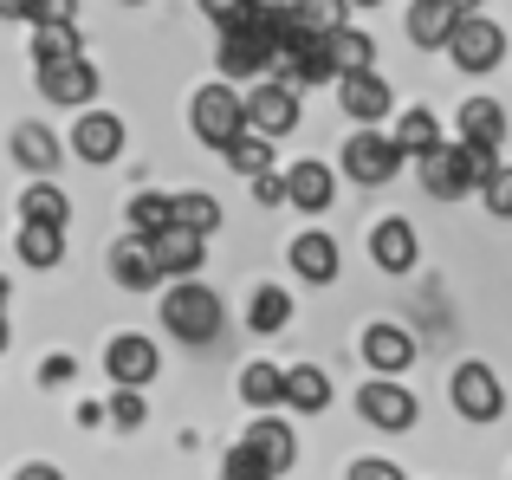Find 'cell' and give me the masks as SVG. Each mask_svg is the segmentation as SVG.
Here are the masks:
<instances>
[{
    "label": "cell",
    "instance_id": "83f0119b",
    "mask_svg": "<svg viewBox=\"0 0 512 480\" xmlns=\"http://www.w3.org/2000/svg\"><path fill=\"white\" fill-rule=\"evenodd\" d=\"M227 169H234V176H260V169H273V137H260V130H240V137L234 143H227Z\"/></svg>",
    "mask_w": 512,
    "mask_h": 480
},
{
    "label": "cell",
    "instance_id": "d590c367",
    "mask_svg": "<svg viewBox=\"0 0 512 480\" xmlns=\"http://www.w3.org/2000/svg\"><path fill=\"white\" fill-rule=\"evenodd\" d=\"M480 202H487L493 221H512V163H493L487 182H480Z\"/></svg>",
    "mask_w": 512,
    "mask_h": 480
},
{
    "label": "cell",
    "instance_id": "277c9868",
    "mask_svg": "<svg viewBox=\"0 0 512 480\" xmlns=\"http://www.w3.org/2000/svg\"><path fill=\"white\" fill-rule=\"evenodd\" d=\"M409 163V156L396 150V137H383L376 124H363V130H350V143H344V176L350 182H363V189H383L396 169Z\"/></svg>",
    "mask_w": 512,
    "mask_h": 480
},
{
    "label": "cell",
    "instance_id": "b9f144b4",
    "mask_svg": "<svg viewBox=\"0 0 512 480\" xmlns=\"http://www.w3.org/2000/svg\"><path fill=\"white\" fill-rule=\"evenodd\" d=\"M350 480H402V468H396V461H357Z\"/></svg>",
    "mask_w": 512,
    "mask_h": 480
},
{
    "label": "cell",
    "instance_id": "5b68a950",
    "mask_svg": "<svg viewBox=\"0 0 512 480\" xmlns=\"http://www.w3.org/2000/svg\"><path fill=\"white\" fill-rule=\"evenodd\" d=\"M441 52H448L461 72H493V65L506 59V33L474 7V13H461V20H454V33H448V46H441Z\"/></svg>",
    "mask_w": 512,
    "mask_h": 480
},
{
    "label": "cell",
    "instance_id": "44dd1931",
    "mask_svg": "<svg viewBox=\"0 0 512 480\" xmlns=\"http://www.w3.org/2000/svg\"><path fill=\"white\" fill-rule=\"evenodd\" d=\"M454 20H461V13H454L448 0H415L402 26H409V39L422 52H441V46H448V33H454Z\"/></svg>",
    "mask_w": 512,
    "mask_h": 480
},
{
    "label": "cell",
    "instance_id": "c3c4849f",
    "mask_svg": "<svg viewBox=\"0 0 512 480\" xmlns=\"http://www.w3.org/2000/svg\"><path fill=\"white\" fill-rule=\"evenodd\" d=\"M350 7H376V0H350Z\"/></svg>",
    "mask_w": 512,
    "mask_h": 480
},
{
    "label": "cell",
    "instance_id": "ee69618b",
    "mask_svg": "<svg viewBox=\"0 0 512 480\" xmlns=\"http://www.w3.org/2000/svg\"><path fill=\"white\" fill-rule=\"evenodd\" d=\"M39 377H46V383H65V377H72V357H46V370H39Z\"/></svg>",
    "mask_w": 512,
    "mask_h": 480
},
{
    "label": "cell",
    "instance_id": "8fae6325",
    "mask_svg": "<svg viewBox=\"0 0 512 480\" xmlns=\"http://www.w3.org/2000/svg\"><path fill=\"white\" fill-rule=\"evenodd\" d=\"M156 370H163V357H156V344L137 338V331H124V338L104 344V377H111V383H130V390H143Z\"/></svg>",
    "mask_w": 512,
    "mask_h": 480
},
{
    "label": "cell",
    "instance_id": "4316f807",
    "mask_svg": "<svg viewBox=\"0 0 512 480\" xmlns=\"http://www.w3.org/2000/svg\"><path fill=\"white\" fill-rule=\"evenodd\" d=\"M20 221H59L65 228V221H72V202H65V189L52 176H39L33 189L20 195Z\"/></svg>",
    "mask_w": 512,
    "mask_h": 480
},
{
    "label": "cell",
    "instance_id": "4fadbf2b",
    "mask_svg": "<svg viewBox=\"0 0 512 480\" xmlns=\"http://www.w3.org/2000/svg\"><path fill=\"white\" fill-rule=\"evenodd\" d=\"M111 279L124 292H150V286H163V266H156V253H150V240L143 234H124L111 247Z\"/></svg>",
    "mask_w": 512,
    "mask_h": 480
},
{
    "label": "cell",
    "instance_id": "e0dca14e",
    "mask_svg": "<svg viewBox=\"0 0 512 480\" xmlns=\"http://www.w3.org/2000/svg\"><path fill=\"white\" fill-rule=\"evenodd\" d=\"M331 195H338V176H331L318 156H312V163H292V169H286V202H292V208H305V215H325Z\"/></svg>",
    "mask_w": 512,
    "mask_h": 480
},
{
    "label": "cell",
    "instance_id": "7dc6e473",
    "mask_svg": "<svg viewBox=\"0 0 512 480\" xmlns=\"http://www.w3.org/2000/svg\"><path fill=\"white\" fill-rule=\"evenodd\" d=\"M0 312H7V279H0Z\"/></svg>",
    "mask_w": 512,
    "mask_h": 480
},
{
    "label": "cell",
    "instance_id": "74e56055",
    "mask_svg": "<svg viewBox=\"0 0 512 480\" xmlns=\"http://www.w3.org/2000/svg\"><path fill=\"white\" fill-rule=\"evenodd\" d=\"M111 422H117V429H143V390L117 383V396H111Z\"/></svg>",
    "mask_w": 512,
    "mask_h": 480
},
{
    "label": "cell",
    "instance_id": "60d3db41",
    "mask_svg": "<svg viewBox=\"0 0 512 480\" xmlns=\"http://www.w3.org/2000/svg\"><path fill=\"white\" fill-rule=\"evenodd\" d=\"M26 20H78V0H33Z\"/></svg>",
    "mask_w": 512,
    "mask_h": 480
},
{
    "label": "cell",
    "instance_id": "484cf974",
    "mask_svg": "<svg viewBox=\"0 0 512 480\" xmlns=\"http://www.w3.org/2000/svg\"><path fill=\"white\" fill-rule=\"evenodd\" d=\"M331 39V65H338V78L344 72H370V65H376V39L370 33H357V26H338V33H325Z\"/></svg>",
    "mask_w": 512,
    "mask_h": 480
},
{
    "label": "cell",
    "instance_id": "bcb514c9",
    "mask_svg": "<svg viewBox=\"0 0 512 480\" xmlns=\"http://www.w3.org/2000/svg\"><path fill=\"white\" fill-rule=\"evenodd\" d=\"M448 7H454V13H474V7H480V0H448Z\"/></svg>",
    "mask_w": 512,
    "mask_h": 480
},
{
    "label": "cell",
    "instance_id": "6da1fadb",
    "mask_svg": "<svg viewBox=\"0 0 512 480\" xmlns=\"http://www.w3.org/2000/svg\"><path fill=\"white\" fill-rule=\"evenodd\" d=\"M422 163V189L435 195V202H461V195H474L480 182H487V169L500 163V150H474V143H435L428 156H415Z\"/></svg>",
    "mask_w": 512,
    "mask_h": 480
},
{
    "label": "cell",
    "instance_id": "603a6c76",
    "mask_svg": "<svg viewBox=\"0 0 512 480\" xmlns=\"http://www.w3.org/2000/svg\"><path fill=\"white\" fill-rule=\"evenodd\" d=\"M26 266H59L65 260V228L59 221H20V240H13Z\"/></svg>",
    "mask_w": 512,
    "mask_h": 480
},
{
    "label": "cell",
    "instance_id": "8992f818",
    "mask_svg": "<svg viewBox=\"0 0 512 480\" xmlns=\"http://www.w3.org/2000/svg\"><path fill=\"white\" fill-rule=\"evenodd\" d=\"M247 130H260V137H292L299 130V85H286V78L266 72L260 85L247 91Z\"/></svg>",
    "mask_w": 512,
    "mask_h": 480
},
{
    "label": "cell",
    "instance_id": "836d02e7",
    "mask_svg": "<svg viewBox=\"0 0 512 480\" xmlns=\"http://www.w3.org/2000/svg\"><path fill=\"white\" fill-rule=\"evenodd\" d=\"M292 13H299L305 33H338L344 13H350V0H292Z\"/></svg>",
    "mask_w": 512,
    "mask_h": 480
},
{
    "label": "cell",
    "instance_id": "8d00e7d4",
    "mask_svg": "<svg viewBox=\"0 0 512 480\" xmlns=\"http://www.w3.org/2000/svg\"><path fill=\"white\" fill-rule=\"evenodd\" d=\"M221 480H279V474L266 468V461L253 455L247 442H234V448H227V455H221Z\"/></svg>",
    "mask_w": 512,
    "mask_h": 480
},
{
    "label": "cell",
    "instance_id": "f1b7e54d",
    "mask_svg": "<svg viewBox=\"0 0 512 480\" xmlns=\"http://www.w3.org/2000/svg\"><path fill=\"white\" fill-rule=\"evenodd\" d=\"M389 137H396V150H402V156H428V150L441 143V124H435L428 111H402Z\"/></svg>",
    "mask_w": 512,
    "mask_h": 480
},
{
    "label": "cell",
    "instance_id": "d6a6232c",
    "mask_svg": "<svg viewBox=\"0 0 512 480\" xmlns=\"http://www.w3.org/2000/svg\"><path fill=\"white\" fill-rule=\"evenodd\" d=\"M124 221H130V234H163L169 221H175V195H137V202L124 208Z\"/></svg>",
    "mask_w": 512,
    "mask_h": 480
},
{
    "label": "cell",
    "instance_id": "5bb4252c",
    "mask_svg": "<svg viewBox=\"0 0 512 480\" xmlns=\"http://www.w3.org/2000/svg\"><path fill=\"white\" fill-rule=\"evenodd\" d=\"M363 364H370L376 377H402V370L415 364V338L402 325H370L363 331Z\"/></svg>",
    "mask_w": 512,
    "mask_h": 480
},
{
    "label": "cell",
    "instance_id": "ba28073f",
    "mask_svg": "<svg viewBox=\"0 0 512 480\" xmlns=\"http://www.w3.org/2000/svg\"><path fill=\"white\" fill-rule=\"evenodd\" d=\"M357 416L370 422V429H383V435H402V429H415V396L402 390L396 377H370L357 390Z\"/></svg>",
    "mask_w": 512,
    "mask_h": 480
},
{
    "label": "cell",
    "instance_id": "3957f363",
    "mask_svg": "<svg viewBox=\"0 0 512 480\" xmlns=\"http://www.w3.org/2000/svg\"><path fill=\"white\" fill-rule=\"evenodd\" d=\"M188 117H195V137L208 143V150H227V143L247 130V98H240L234 85H201L195 104H188Z\"/></svg>",
    "mask_w": 512,
    "mask_h": 480
},
{
    "label": "cell",
    "instance_id": "cb8c5ba5",
    "mask_svg": "<svg viewBox=\"0 0 512 480\" xmlns=\"http://www.w3.org/2000/svg\"><path fill=\"white\" fill-rule=\"evenodd\" d=\"M13 163L33 169V176H52V169H59V137H52L46 124H20L13 130Z\"/></svg>",
    "mask_w": 512,
    "mask_h": 480
},
{
    "label": "cell",
    "instance_id": "9c48e42d",
    "mask_svg": "<svg viewBox=\"0 0 512 480\" xmlns=\"http://www.w3.org/2000/svg\"><path fill=\"white\" fill-rule=\"evenodd\" d=\"M454 409H461L467 422H500V409H506L500 377H493L487 364H461L454 370Z\"/></svg>",
    "mask_w": 512,
    "mask_h": 480
},
{
    "label": "cell",
    "instance_id": "ffe728a7",
    "mask_svg": "<svg viewBox=\"0 0 512 480\" xmlns=\"http://www.w3.org/2000/svg\"><path fill=\"white\" fill-rule=\"evenodd\" d=\"M292 273H305L312 279V286H331V279H338V240L331 234H299L292 240Z\"/></svg>",
    "mask_w": 512,
    "mask_h": 480
},
{
    "label": "cell",
    "instance_id": "f35d334b",
    "mask_svg": "<svg viewBox=\"0 0 512 480\" xmlns=\"http://www.w3.org/2000/svg\"><path fill=\"white\" fill-rule=\"evenodd\" d=\"M253 202H260V208H279V202H286V176L260 169V176H253Z\"/></svg>",
    "mask_w": 512,
    "mask_h": 480
},
{
    "label": "cell",
    "instance_id": "52a82bcc",
    "mask_svg": "<svg viewBox=\"0 0 512 480\" xmlns=\"http://www.w3.org/2000/svg\"><path fill=\"white\" fill-rule=\"evenodd\" d=\"M39 98L46 104H65V111H85L98 98V65L85 52H65V59H46L39 65Z\"/></svg>",
    "mask_w": 512,
    "mask_h": 480
},
{
    "label": "cell",
    "instance_id": "ab89813d",
    "mask_svg": "<svg viewBox=\"0 0 512 480\" xmlns=\"http://www.w3.org/2000/svg\"><path fill=\"white\" fill-rule=\"evenodd\" d=\"M247 7H253V0H201V13H208L214 26H234V20H240Z\"/></svg>",
    "mask_w": 512,
    "mask_h": 480
},
{
    "label": "cell",
    "instance_id": "7c38bea8",
    "mask_svg": "<svg viewBox=\"0 0 512 480\" xmlns=\"http://www.w3.org/2000/svg\"><path fill=\"white\" fill-rule=\"evenodd\" d=\"M338 104H344V117H357V124H376V117L396 111V91H389L376 72H344L338 78Z\"/></svg>",
    "mask_w": 512,
    "mask_h": 480
},
{
    "label": "cell",
    "instance_id": "ac0fdd59",
    "mask_svg": "<svg viewBox=\"0 0 512 480\" xmlns=\"http://www.w3.org/2000/svg\"><path fill=\"white\" fill-rule=\"evenodd\" d=\"M240 442H247V448H253V455H260L273 474H286L292 461H299V435H292L279 416H266V409H260V422H253V429L240 435Z\"/></svg>",
    "mask_w": 512,
    "mask_h": 480
},
{
    "label": "cell",
    "instance_id": "4dcf8cb0",
    "mask_svg": "<svg viewBox=\"0 0 512 480\" xmlns=\"http://www.w3.org/2000/svg\"><path fill=\"white\" fill-rule=\"evenodd\" d=\"M78 52V20H33V65Z\"/></svg>",
    "mask_w": 512,
    "mask_h": 480
},
{
    "label": "cell",
    "instance_id": "d4e9b609",
    "mask_svg": "<svg viewBox=\"0 0 512 480\" xmlns=\"http://www.w3.org/2000/svg\"><path fill=\"white\" fill-rule=\"evenodd\" d=\"M286 403L299 409V416H318V409L331 403V377L318 364H292L286 370Z\"/></svg>",
    "mask_w": 512,
    "mask_h": 480
},
{
    "label": "cell",
    "instance_id": "7bdbcfd3",
    "mask_svg": "<svg viewBox=\"0 0 512 480\" xmlns=\"http://www.w3.org/2000/svg\"><path fill=\"white\" fill-rule=\"evenodd\" d=\"M13 480H65V474H59V468H46V461H26V468L13 474Z\"/></svg>",
    "mask_w": 512,
    "mask_h": 480
},
{
    "label": "cell",
    "instance_id": "d6986e66",
    "mask_svg": "<svg viewBox=\"0 0 512 480\" xmlns=\"http://www.w3.org/2000/svg\"><path fill=\"white\" fill-rule=\"evenodd\" d=\"M415 253H422V247H415V228H409L402 215L376 221V234H370V260L383 266V273H409V266H415Z\"/></svg>",
    "mask_w": 512,
    "mask_h": 480
},
{
    "label": "cell",
    "instance_id": "2e32d148",
    "mask_svg": "<svg viewBox=\"0 0 512 480\" xmlns=\"http://www.w3.org/2000/svg\"><path fill=\"white\" fill-rule=\"evenodd\" d=\"M117 150H124V124H117L111 111H85L72 124V156H85V163H111Z\"/></svg>",
    "mask_w": 512,
    "mask_h": 480
},
{
    "label": "cell",
    "instance_id": "f6af8a7d",
    "mask_svg": "<svg viewBox=\"0 0 512 480\" xmlns=\"http://www.w3.org/2000/svg\"><path fill=\"white\" fill-rule=\"evenodd\" d=\"M33 13V0H0V20H26Z\"/></svg>",
    "mask_w": 512,
    "mask_h": 480
},
{
    "label": "cell",
    "instance_id": "f546056e",
    "mask_svg": "<svg viewBox=\"0 0 512 480\" xmlns=\"http://www.w3.org/2000/svg\"><path fill=\"white\" fill-rule=\"evenodd\" d=\"M240 396H247L253 409L286 403V370H273V364H247V370H240Z\"/></svg>",
    "mask_w": 512,
    "mask_h": 480
},
{
    "label": "cell",
    "instance_id": "e575fe53",
    "mask_svg": "<svg viewBox=\"0 0 512 480\" xmlns=\"http://www.w3.org/2000/svg\"><path fill=\"white\" fill-rule=\"evenodd\" d=\"M175 221L195 228V234H214L221 228V202H214V195H175Z\"/></svg>",
    "mask_w": 512,
    "mask_h": 480
},
{
    "label": "cell",
    "instance_id": "30bf717a",
    "mask_svg": "<svg viewBox=\"0 0 512 480\" xmlns=\"http://www.w3.org/2000/svg\"><path fill=\"white\" fill-rule=\"evenodd\" d=\"M273 39H260L253 26H221V78H266L273 72Z\"/></svg>",
    "mask_w": 512,
    "mask_h": 480
},
{
    "label": "cell",
    "instance_id": "7a4b0ae2",
    "mask_svg": "<svg viewBox=\"0 0 512 480\" xmlns=\"http://www.w3.org/2000/svg\"><path fill=\"white\" fill-rule=\"evenodd\" d=\"M163 325L182 344H214L221 338V299H214L201 279H175V286L163 292Z\"/></svg>",
    "mask_w": 512,
    "mask_h": 480
},
{
    "label": "cell",
    "instance_id": "9a60e30c",
    "mask_svg": "<svg viewBox=\"0 0 512 480\" xmlns=\"http://www.w3.org/2000/svg\"><path fill=\"white\" fill-rule=\"evenodd\" d=\"M201 247H208V234L182 228V221H169L163 234H150V253H156V266H163V273H175V279L201 273Z\"/></svg>",
    "mask_w": 512,
    "mask_h": 480
},
{
    "label": "cell",
    "instance_id": "1f68e13d",
    "mask_svg": "<svg viewBox=\"0 0 512 480\" xmlns=\"http://www.w3.org/2000/svg\"><path fill=\"white\" fill-rule=\"evenodd\" d=\"M247 325L260 331V338L286 331V325H292V299H286L279 286H260V292H253V312H247Z\"/></svg>",
    "mask_w": 512,
    "mask_h": 480
},
{
    "label": "cell",
    "instance_id": "7402d4cb",
    "mask_svg": "<svg viewBox=\"0 0 512 480\" xmlns=\"http://www.w3.org/2000/svg\"><path fill=\"white\" fill-rule=\"evenodd\" d=\"M461 143H474V150H500V143H506V111L493 98H467L461 104Z\"/></svg>",
    "mask_w": 512,
    "mask_h": 480
},
{
    "label": "cell",
    "instance_id": "681fc988",
    "mask_svg": "<svg viewBox=\"0 0 512 480\" xmlns=\"http://www.w3.org/2000/svg\"><path fill=\"white\" fill-rule=\"evenodd\" d=\"M124 7H143V0H124Z\"/></svg>",
    "mask_w": 512,
    "mask_h": 480
}]
</instances>
